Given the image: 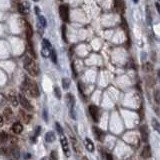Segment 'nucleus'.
Wrapping results in <instances>:
<instances>
[{"label":"nucleus","mask_w":160,"mask_h":160,"mask_svg":"<svg viewBox=\"0 0 160 160\" xmlns=\"http://www.w3.org/2000/svg\"><path fill=\"white\" fill-rule=\"evenodd\" d=\"M11 130L16 134H20L23 130V125L20 122H14L12 127H11Z\"/></svg>","instance_id":"nucleus-13"},{"label":"nucleus","mask_w":160,"mask_h":160,"mask_svg":"<svg viewBox=\"0 0 160 160\" xmlns=\"http://www.w3.org/2000/svg\"><path fill=\"white\" fill-rule=\"evenodd\" d=\"M33 1H35V2H37V1H39V0H33Z\"/></svg>","instance_id":"nucleus-41"},{"label":"nucleus","mask_w":160,"mask_h":160,"mask_svg":"<svg viewBox=\"0 0 160 160\" xmlns=\"http://www.w3.org/2000/svg\"><path fill=\"white\" fill-rule=\"evenodd\" d=\"M66 100H67V105H68V107H69V109H70V112H71L72 118L75 119L76 117H75V114H74V112H73L74 105H75V98H74V96L72 95V94L68 93L67 95H66Z\"/></svg>","instance_id":"nucleus-6"},{"label":"nucleus","mask_w":160,"mask_h":160,"mask_svg":"<svg viewBox=\"0 0 160 160\" xmlns=\"http://www.w3.org/2000/svg\"><path fill=\"white\" fill-rule=\"evenodd\" d=\"M89 113H90L91 117H92V119L95 122L99 121L100 112H99V109H98L97 106H95V105H90V106H89Z\"/></svg>","instance_id":"nucleus-8"},{"label":"nucleus","mask_w":160,"mask_h":160,"mask_svg":"<svg viewBox=\"0 0 160 160\" xmlns=\"http://www.w3.org/2000/svg\"><path fill=\"white\" fill-rule=\"evenodd\" d=\"M84 144H85L86 149L88 150L89 152H93L94 151V144L89 138H85V141H84Z\"/></svg>","instance_id":"nucleus-17"},{"label":"nucleus","mask_w":160,"mask_h":160,"mask_svg":"<svg viewBox=\"0 0 160 160\" xmlns=\"http://www.w3.org/2000/svg\"><path fill=\"white\" fill-rule=\"evenodd\" d=\"M56 139V136H55V133L52 132V131H49V132H47L45 134V140H46V142H48V143H52L54 142Z\"/></svg>","instance_id":"nucleus-16"},{"label":"nucleus","mask_w":160,"mask_h":160,"mask_svg":"<svg viewBox=\"0 0 160 160\" xmlns=\"http://www.w3.org/2000/svg\"><path fill=\"white\" fill-rule=\"evenodd\" d=\"M8 99H9V101H10L11 104H12L13 106H17L18 103H19L17 96H16V93L14 92V91H10V92L8 93Z\"/></svg>","instance_id":"nucleus-12"},{"label":"nucleus","mask_w":160,"mask_h":160,"mask_svg":"<svg viewBox=\"0 0 160 160\" xmlns=\"http://www.w3.org/2000/svg\"><path fill=\"white\" fill-rule=\"evenodd\" d=\"M60 143H61V146H62V150H63V153L66 157L70 156V149H69V145H68V141L67 138L65 137L64 135H60Z\"/></svg>","instance_id":"nucleus-5"},{"label":"nucleus","mask_w":160,"mask_h":160,"mask_svg":"<svg viewBox=\"0 0 160 160\" xmlns=\"http://www.w3.org/2000/svg\"><path fill=\"white\" fill-rule=\"evenodd\" d=\"M17 9L21 14H28L29 13V5L27 2H21L17 4Z\"/></svg>","instance_id":"nucleus-11"},{"label":"nucleus","mask_w":160,"mask_h":160,"mask_svg":"<svg viewBox=\"0 0 160 160\" xmlns=\"http://www.w3.org/2000/svg\"><path fill=\"white\" fill-rule=\"evenodd\" d=\"M21 114H23V112L21 111L20 112ZM23 120H24V122H26V123H28V122H29V120H30V118H31V117L29 116V115H26V114H23Z\"/></svg>","instance_id":"nucleus-30"},{"label":"nucleus","mask_w":160,"mask_h":160,"mask_svg":"<svg viewBox=\"0 0 160 160\" xmlns=\"http://www.w3.org/2000/svg\"><path fill=\"white\" fill-rule=\"evenodd\" d=\"M114 7L118 12H123L124 7H125L123 0H114Z\"/></svg>","instance_id":"nucleus-15"},{"label":"nucleus","mask_w":160,"mask_h":160,"mask_svg":"<svg viewBox=\"0 0 160 160\" xmlns=\"http://www.w3.org/2000/svg\"><path fill=\"white\" fill-rule=\"evenodd\" d=\"M82 160H88V158H87V157H85V156H84L83 158H82Z\"/></svg>","instance_id":"nucleus-38"},{"label":"nucleus","mask_w":160,"mask_h":160,"mask_svg":"<svg viewBox=\"0 0 160 160\" xmlns=\"http://www.w3.org/2000/svg\"><path fill=\"white\" fill-rule=\"evenodd\" d=\"M151 123H152V126H153V128L155 130L157 131V132H160V125H159V122L157 121L156 119H152L151 120Z\"/></svg>","instance_id":"nucleus-21"},{"label":"nucleus","mask_w":160,"mask_h":160,"mask_svg":"<svg viewBox=\"0 0 160 160\" xmlns=\"http://www.w3.org/2000/svg\"><path fill=\"white\" fill-rule=\"evenodd\" d=\"M141 135H142V139L144 142H147L148 140V133H147V130H146V127H141Z\"/></svg>","instance_id":"nucleus-20"},{"label":"nucleus","mask_w":160,"mask_h":160,"mask_svg":"<svg viewBox=\"0 0 160 160\" xmlns=\"http://www.w3.org/2000/svg\"><path fill=\"white\" fill-rule=\"evenodd\" d=\"M60 1H61V0H60Z\"/></svg>","instance_id":"nucleus-42"},{"label":"nucleus","mask_w":160,"mask_h":160,"mask_svg":"<svg viewBox=\"0 0 160 160\" xmlns=\"http://www.w3.org/2000/svg\"><path fill=\"white\" fill-rule=\"evenodd\" d=\"M154 98H155V101H156V103L158 104L159 101H160V99H159V90H156V91H155V93H154Z\"/></svg>","instance_id":"nucleus-33"},{"label":"nucleus","mask_w":160,"mask_h":160,"mask_svg":"<svg viewBox=\"0 0 160 160\" xmlns=\"http://www.w3.org/2000/svg\"><path fill=\"white\" fill-rule=\"evenodd\" d=\"M23 87H24L25 92H27L31 97H38L40 95V91L37 84L29 78H25V81L23 82Z\"/></svg>","instance_id":"nucleus-1"},{"label":"nucleus","mask_w":160,"mask_h":160,"mask_svg":"<svg viewBox=\"0 0 160 160\" xmlns=\"http://www.w3.org/2000/svg\"><path fill=\"white\" fill-rule=\"evenodd\" d=\"M92 131H93V134H94V137H95L98 141H100V142H103V141H104V139H105L104 131H102L100 128L95 127V126L92 128Z\"/></svg>","instance_id":"nucleus-9"},{"label":"nucleus","mask_w":160,"mask_h":160,"mask_svg":"<svg viewBox=\"0 0 160 160\" xmlns=\"http://www.w3.org/2000/svg\"><path fill=\"white\" fill-rule=\"evenodd\" d=\"M55 127H56V129H57V131H58V133L60 134V135H62V128H61V126H60V124L58 123V122H56L55 123Z\"/></svg>","instance_id":"nucleus-32"},{"label":"nucleus","mask_w":160,"mask_h":160,"mask_svg":"<svg viewBox=\"0 0 160 160\" xmlns=\"http://www.w3.org/2000/svg\"><path fill=\"white\" fill-rule=\"evenodd\" d=\"M24 68L26 69V71L29 73L31 76H37L39 74V68L38 65L36 64V62L30 57H25L24 59Z\"/></svg>","instance_id":"nucleus-2"},{"label":"nucleus","mask_w":160,"mask_h":160,"mask_svg":"<svg viewBox=\"0 0 160 160\" xmlns=\"http://www.w3.org/2000/svg\"><path fill=\"white\" fill-rule=\"evenodd\" d=\"M133 1H134V3H137V2H138V0H133Z\"/></svg>","instance_id":"nucleus-40"},{"label":"nucleus","mask_w":160,"mask_h":160,"mask_svg":"<svg viewBox=\"0 0 160 160\" xmlns=\"http://www.w3.org/2000/svg\"><path fill=\"white\" fill-rule=\"evenodd\" d=\"M141 157H143V158L145 159L151 157V149H150L149 145H146V146L142 149V151H141Z\"/></svg>","instance_id":"nucleus-14"},{"label":"nucleus","mask_w":160,"mask_h":160,"mask_svg":"<svg viewBox=\"0 0 160 160\" xmlns=\"http://www.w3.org/2000/svg\"><path fill=\"white\" fill-rule=\"evenodd\" d=\"M156 8H157V11L160 12V7H159V3H156Z\"/></svg>","instance_id":"nucleus-37"},{"label":"nucleus","mask_w":160,"mask_h":160,"mask_svg":"<svg viewBox=\"0 0 160 160\" xmlns=\"http://www.w3.org/2000/svg\"><path fill=\"white\" fill-rule=\"evenodd\" d=\"M49 160H58V154L56 151H51L50 153V159Z\"/></svg>","instance_id":"nucleus-28"},{"label":"nucleus","mask_w":160,"mask_h":160,"mask_svg":"<svg viewBox=\"0 0 160 160\" xmlns=\"http://www.w3.org/2000/svg\"><path fill=\"white\" fill-rule=\"evenodd\" d=\"M50 56H51V60H52V62L53 63H57V55H56V52H55V50H54L53 48L51 49Z\"/></svg>","instance_id":"nucleus-24"},{"label":"nucleus","mask_w":160,"mask_h":160,"mask_svg":"<svg viewBox=\"0 0 160 160\" xmlns=\"http://www.w3.org/2000/svg\"><path fill=\"white\" fill-rule=\"evenodd\" d=\"M59 14L63 21H65V22L69 21V8L67 5H61L59 7Z\"/></svg>","instance_id":"nucleus-7"},{"label":"nucleus","mask_w":160,"mask_h":160,"mask_svg":"<svg viewBox=\"0 0 160 160\" xmlns=\"http://www.w3.org/2000/svg\"><path fill=\"white\" fill-rule=\"evenodd\" d=\"M70 140H71V144H72V148H73L74 152L76 154H80L81 152V148H80V144L78 142V140L74 137V135H70Z\"/></svg>","instance_id":"nucleus-10"},{"label":"nucleus","mask_w":160,"mask_h":160,"mask_svg":"<svg viewBox=\"0 0 160 160\" xmlns=\"http://www.w3.org/2000/svg\"><path fill=\"white\" fill-rule=\"evenodd\" d=\"M106 160H113V157H112L111 154H107L106 155Z\"/></svg>","instance_id":"nucleus-35"},{"label":"nucleus","mask_w":160,"mask_h":160,"mask_svg":"<svg viewBox=\"0 0 160 160\" xmlns=\"http://www.w3.org/2000/svg\"><path fill=\"white\" fill-rule=\"evenodd\" d=\"M62 85H63V88L64 89H68L69 88V85H70V80L68 78H63L62 79Z\"/></svg>","instance_id":"nucleus-25"},{"label":"nucleus","mask_w":160,"mask_h":160,"mask_svg":"<svg viewBox=\"0 0 160 160\" xmlns=\"http://www.w3.org/2000/svg\"><path fill=\"white\" fill-rule=\"evenodd\" d=\"M62 38L64 40L65 43H67L68 40H67V37H66V26L65 25H63L62 26Z\"/></svg>","instance_id":"nucleus-26"},{"label":"nucleus","mask_w":160,"mask_h":160,"mask_svg":"<svg viewBox=\"0 0 160 160\" xmlns=\"http://www.w3.org/2000/svg\"><path fill=\"white\" fill-rule=\"evenodd\" d=\"M51 44L50 42L47 39H43V42H42V50H41V54L43 57H49L51 53Z\"/></svg>","instance_id":"nucleus-4"},{"label":"nucleus","mask_w":160,"mask_h":160,"mask_svg":"<svg viewBox=\"0 0 160 160\" xmlns=\"http://www.w3.org/2000/svg\"><path fill=\"white\" fill-rule=\"evenodd\" d=\"M26 36L28 41H31V37H32V28L30 26L29 23H26Z\"/></svg>","instance_id":"nucleus-19"},{"label":"nucleus","mask_w":160,"mask_h":160,"mask_svg":"<svg viewBox=\"0 0 160 160\" xmlns=\"http://www.w3.org/2000/svg\"><path fill=\"white\" fill-rule=\"evenodd\" d=\"M3 125V118H2V116H0V126Z\"/></svg>","instance_id":"nucleus-36"},{"label":"nucleus","mask_w":160,"mask_h":160,"mask_svg":"<svg viewBox=\"0 0 160 160\" xmlns=\"http://www.w3.org/2000/svg\"><path fill=\"white\" fill-rule=\"evenodd\" d=\"M39 22L42 27H46V19L43 16H39Z\"/></svg>","instance_id":"nucleus-29"},{"label":"nucleus","mask_w":160,"mask_h":160,"mask_svg":"<svg viewBox=\"0 0 160 160\" xmlns=\"http://www.w3.org/2000/svg\"><path fill=\"white\" fill-rule=\"evenodd\" d=\"M41 160H49L48 158H47V157H44V158H42Z\"/></svg>","instance_id":"nucleus-39"},{"label":"nucleus","mask_w":160,"mask_h":160,"mask_svg":"<svg viewBox=\"0 0 160 160\" xmlns=\"http://www.w3.org/2000/svg\"><path fill=\"white\" fill-rule=\"evenodd\" d=\"M18 101H19L21 106L24 108L25 110H27V111H31V110L33 109V106L31 105V103L28 101V99L22 93H20L19 96H18Z\"/></svg>","instance_id":"nucleus-3"},{"label":"nucleus","mask_w":160,"mask_h":160,"mask_svg":"<svg viewBox=\"0 0 160 160\" xmlns=\"http://www.w3.org/2000/svg\"><path fill=\"white\" fill-rule=\"evenodd\" d=\"M12 153H13V156L15 157V158H18L19 157V151L16 149H12Z\"/></svg>","instance_id":"nucleus-34"},{"label":"nucleus","mask_w":160,"mask_h":160,"mask_svg":"<svg viewBox=\"0 0 160 160\" xmlns=\"http://www.w3.org/2000/svg\"><path fill=\"white\" fill-rule=\"evenodd\" d=\"M8 135H7L6 132H0V142L1 143H4L8 140Z\"/></svg>","instance_id":"nucleus-23"},{"label":"nucleus","mask_w":160,"mask_h":160,"mask_svg":"<svg viewBox=\"0 0 160 160\" xmlns=\"http://www.w3.org/2000/svg\"><path fill=\"white\" fill-rule=\"evenodd\" d=\"M3 115L6 117V119H7V120H10L11 118H12V116H13L12 110H11L10 108L6 107L5 109H4V111H3Z\"/></svg>","instance_id":"nucleus-18"},{"label":"nucleus","mask_w":160,"mask_h":160,"mask_svg":"<svg viewBox=\"0 0 160 160\" xmlns=\"http://www.w3.org/2000/svg\"><path fill=\"white\" fill-rule=\"evenodd\" d=\"M143 70H144L145 72H150L153 70V66H152L151 63H145L144 65H143Z\"/></svg>","instance_id":"nucleus-22"},{"label":"nucleus","mask_w":160,"mask_h":160,"mask_svg":"<svg viewBox=\"0 0 160 160\" xmlns=\"http://www.w3.org/2000/svg\"><path fill=\"white\" fill-rule=\"evenodd\" d=\"M54 94H55L57 99H61V91L58 87H55V88H54Z\"/></svg>","instance_id":"nucleus-27"},{"label":"nucleus","mask_w":160,"mask_h":160,"mask_svg":"<svg viewBox=\"0 0 160 160\" xmlns=\"http://www.w3.org/2000/svg\"><path fill=\"white\" fill-rule=\"evenodd\" d=\"M146 13H147V20H148V23H151V15H150V9H149V6H147V10H146Z\"/></svg>","instance_id":"nucleus-31"}]
</instances>
